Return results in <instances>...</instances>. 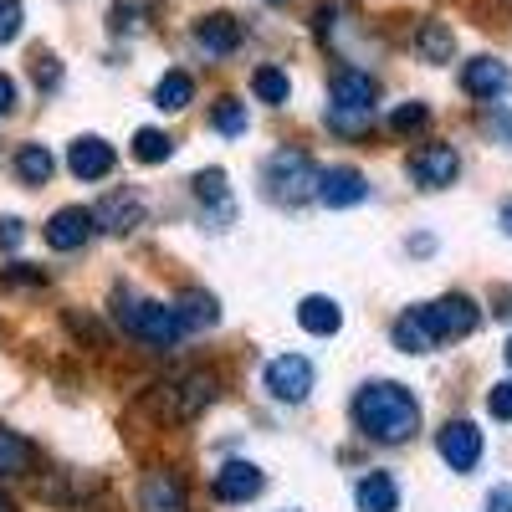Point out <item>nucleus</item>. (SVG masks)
Instances as JSON below:
<instances>
[{
	"label": "nucleus",
	"mask_w": 512,
	"mask_h": 512,
	"mask_svg": "<svg viewBox=\"0 0 512 512\" xmlns=\"http://www.w3.org/2000/svg\"><path fill=\"white\" fill-rule=\"evenodd\" d=\"M502 354H507V364H512V338H507V349H502Z\"/></svg>",
	"instance_id": "42"
},
{
	"label": "nucleus",
	"mask_w": 512,
	"mask_h": 512,
	"mask_svg": "<svg viewBox=\"0 0 512 512\" xmlns=\"http://www.w3.org/2000/svg\"><path fill=\"white\" fill-rule=\"evenodd\" d=\"M195 47H200L205 57H231V52L241 47V26H236V16H226V11L200 16V21H195Z\"/></svg>",
	"instance_id": "13"
},
{
	"label": "nucleus",
	"mask_w": 512,
	"mask_h": 512,
	"mask_svg": "<svg viewBox=\"0 0 512 512\" xmlns=\"http://www.w3.org/2000/svg\"><path fill=\"white\" fill-rule=\"evenodd\" d=\"M52 169H57V159L41 149V144H26V149L16 154V175H21L26 185H47V180H52Z\"/></svg>",
	"instance_id": "23"
},
{
	"label": "nucleus",
	"mask_w": 512,
	"mask_h": 512,
	"mask_svg": "<svg viewBox=\"0 0 512 512\" xmlns=\"http://www.w3.org/2000/svg\"><path fill=\"white\" fill-rule=\"evenodd\" d=\"M31 461H36L31 441L0 425V482H6V477H26V472H31Z\"/></svg>",
	"instance_id": "19"
},
{
	"label": "nucleus",
	"mask_w": 512,
	"mask_h": 512,
	"mask_svg": "<svg viewBox=\"0 0 512 512\" xmlns=\"http://www.w3.org/2000/svg\"><path fill=\"white\" fill-rule=\"evenodd\" d=\"M267 390H272V400H287V405L308 400V390H313V364H308L303 354H277V359L267 364Z\"/></svg>",
	"instance_id": "6"
},
{
	"label": "nucleus",
	"mask_w": 512,
	"mask_h": 512,
	"mask_svg": "<svg viewBox=\"0 0 512 512\" xmlns=\"http://www.w3.org/2000/svg\"><path fill=\"white\" fill-rule=\"evenodd\" d=\"M21 0H0V47H6V41H16L21 36Z\"/></svg>",
	"instance_id": "32"
},
{
	"label": "nucleus",
	"mask_w": 512,
	"mask_h": 512,
	"mask_svg": "<svg viewBox=\"0 0 512 512\" xmlns=\"http://www.w3.org/2000/svg\"><path fill=\"white\" fill-rule=\"evenodd\" d=\"M31 72H36L41 88H57V82H62V72H57V62H52V57H36V67H31Z\"/></svg>",
	"instance_id": "34"
},
{
	"label": "nucleus",
	"mask_w": 512,
	"mask_h": 512,
	"mask_svg": "<svg viewBox=\"0 0 512 512\" xmlns=\"http://www.w3.org/2000/svg\"><path fill=\"white\" fill-rule=\"evenodd\" d=\"M11 108H16V82H11L6 72H0V118H6Z\"/></svg>",
	"instance_id": "36"
},
{
	"label": "nucleus",
	"mask_w": 512,
	"mask_h": 512,
	"mask_svg": "<svg viewBox=\"0 0 512 512\" xmlns=\"http://www.w3.org/2000/svg\"><path fill=\"white\" fill-rule=\"evenodd\" d=\"M175 313H180L185 328H210V323L221 318V313H216V297H205V292H185Z\"/></svg>",
	"instance_id": "26"
},
{
	"label": "nucleus",
	"mask_w": 512,
	"mask_h": 512,
	"mask_svg": "<svg viewBox=\"0 0 512 512\" xmlns=\"http://www.w3.org/2000/svg\"><path fill=\"white\" fill-rule=\"evenodd\" d=\"M113 318H118V328H123V333L144 338V344H154V349H169V344H175V338L185 333V323H180V313H175V308H164V303H144V297H128V292H118V297H113Z\"/></svg>",
	"instance_id": "2"
},
{
	"label": "nucleus",
	"mask_w": 512,
	"mask_h": 512,
	"mask_svg": "<svg viewBox=\"0 0 512 512\" xmlns=\"http://www.w3.org/2000/svg\"><path fill=\"white\" fill-rule=\"evenodd\" d=\"M190 98H195V82H190L185 72H164V77H159L154 103H159L164 113H180V108H190Z\"/></svg>",
	"instance_id": "22"
},
{
	"label": "nucleus",
	"mask_w": 512,
	"mask_h": 512,
	"mask_svg": "<svg viewBox=\"0 0 512 512\" xmlns=\"http://www.w3.org/2000/svg\"><path fill=\"white\" fill-rule=\"evenodd\" d=\"M420 52H425V62H451V52H456L451 26L446 21H425L420 26Z\"/></svg>",
	"instance_id": "24"
},
{
	"label": "nucleus",
	"mask_w": 512,
	"mask_h": 512,
	"mask_svg": "<svg viewBox=\"0 0 512 512\" xmlns=\"http://www.w3.org/2000/svg\"><path fill=\"white\" fill-rule=\"evenodd\" d=\"M169 154H175V139L159 134V128H139L134 134V159L139 164H164Z\"/></svg>",
	"instance_id": "27"
},
{
	"label": "nucleus",
	"mask_w": 512,
	"mask_h": 512,
	"mask_svg": "<svg viewBox=\"0 0 512 512\" xmlns=\"http://www.w3.org/2000/svg\"><path fill=\"white\" fill-rule=\"evenodd\" d=\"M216 128H221V134H246V103H236V98H221L216 103Z\"/></svg>",
	"instance_id": "31"
},
{
	"label": "nucleus",
	"mask_w": 512,
	"mask_h": 512,
	"mask_svg": "<svg viewBox=\"0 0 512 512\" xmlns=\"http://www.w3.org/2000/svg\"><path fill=\"white\" fill-rule=\"evenodd\" d=\"M251 93L277 108V103H287L292 82H287V72H277V67H256V72H251Z\"/></svg>",
	"instance_id": "25"
},
{
	"label": "nucleus",
	"mask_w": 512,
	"mask_h": 512,
	"mask_svg": "<svg viewBox=\"0 0 512 512\" xmlns=\"http://www.w3.org/2000/svg\"><path fill=\"white\" fill-rule=\"evenodd\" d=\"M0 512H16V507H11V497H0Z\"/></svg>",
	"instance_id": "40"
},
{
	"label": "nucleus",
	"mask_w": 512,
	"mask_h": 512,
	"mask_svg": "<svg viewBox=\"0 0 512 512\" xmlns=\"http://www.w3.org/2000/svg\"><path fill=\"white\" fill-rule=\"evenodd\" d=\"M21 236H26V231H21V221H16V216L0 221V246H21Z\"/></svg>",
	"instance_id": "35"
},
{
	"label": "nucleus",
	"mask_w": 512,
	"mask_h": 512,
	"mask_svg": "<svg viewBox=\"0 0 512 512\" xmlns=\"http://www.w3.org/2000/svg\"><path fill=\"white\" fill-rule=\"evenodd\" d=\"M164 400H175V415L190 420L195 410H205L210 400H216V379L210 374H185L180 384H164Z\"/></svg>",
	"instance_id": "15"
},
{
	"label": "nucleus",
	"mask_w": 512,
	"mask_h": 512,
	"mask_svg": "<svg viewBox=\"0 0 512 512\" xmlns=\"http://www.w3.org/2000/svg\"><path fill=\"white\" fill-rule=\"evenodd\" d=\"M297 323H303L308 333H318V338H328V333L344 328V313H338L333 297H303V308H297Z\"/></svg>",
	"instance_id": "18"
},
{
	"label": "nucleus",
	"mask_w": 512,
	"mask_h": 512,
	"mask_svg": "<svg viewBox=\"0 0 512 512\" xmlns=\"http://www.w3.org/2000/svg\"><path fill=\"white\" fill-rule=\"evenodd\" d=\"M492 123H497V128H502V134H507V144H512V118H507V113H502V108H492Z\"/></svg>",
	"instance_id": "38"
},
{
	"label": "nucleus",
	"mask_w": 512,
	"mask_h": 512,
	"mask_svg": "<svg viewBox=\"0 0 512 512\" xmlns=\"http://www.w3.org/2000/svg\"><path fill=\"white\" fill-rule=\"evenodd\" d=\"M328 93H333V108H364L374 113V98H379V82L359 67H338L333 82H328Z\"/></svg>",
	"instance_id": "10"
},
{
	"label": "nucleus",
	"mask_w": 512,
	"mask_h": 512,
	"mask_svg": "<svg viewBox=\"0 0 512 512\" xmlns=\"http://www.w3.org/2000/svg\"><path fill=\"white\" fill-rule=\"evenodd\" d=\"M461 88L472 93V98H482V103H492V98H502V93L512 88V72H507V62H497V57H477V62H466Z\"/></svg>",
	"instance_id": "11"
},
{
	"label": "nucleus",
	"mask_w": 512,
	"mask_h": 512,
	"mask_svg": "<svg viewBox=\"0 0 512 512\" xmlns=\"http://www.w3.org/2000/svg\"><path fill=\"white\" fill-rule=\"evenodd\" d=\"M93 221H103L113 236H123V231H134V226L144 221V200H139V195H108V200L93 210Z\"/></svg>",
	"instance_id": "17"
},
{
	"label": "nucleus",
	"mask_w": 512,
	"mask_h": 512,
	"mask_svg": "<svg viewBox=\"0 0 512 512\" xmlns=\"http://www.w3.org/2000/svg\"><path fill=\"white\" fill-rule=\"evenodd\" d=\"M93 210H82V205H67V210H57V216L47 221V246L52 251H77L82 241L93 236Z\"/></svg>",
	"instance_id": "12"
},
{
	"label": "nucleus",
	"mask_w": 512,
	"mask_h": 512,
	"mask_svg": "<svg viewBox=\"0 0 512 512\" xmlns=\"http://www.w3.org/2000/svg\"><path fill=\"white\" fill-rule=\"evenodd\" d=\"M497 313H502V318H512V297H507V308H497Z\"/></svg>",
	"instance_id": "41"
},
{
	"label": "nucleus",
	"mask_w": 512,
	"mask_h": 512,
	"mask_svg": "<svg viewBox=\"0 0 512 512\" xmlns=\"http://www.w3.org/2000/svg\"><path fill=\"white\" fill-rule=\"evenodd\" d=\"M487 512H512V487H492V497H487Z\"/></svg>",
	"instance_id": "37"
},
{
	"label": "nucleus",
	"mask_w": 512,
	"mask_h": 512,
	"mask_svg": "<svg viewBox=\"0 0 512 512\" xmlns=\"http://www.w3.org/2000/svg\"><path fill=\"white\" fill-rule=\"evenodd\" d=\"M364 195H369V185H364V175H359L354 164H338V169H323V175H318V200L328 210H349Z\"/></svg>",
	"instance_id": "9"
},
{
	"label": "nucleus",
	"mask_w": 512,
	"mask_h": 512,
	"mask_svg": "<svg viewBox=\"0 0 512 512\" xmlns=\"http://www.w3.org/2000/svg\"><path fill=\"white\" fill-rule=\"evenodd\" d=\"M487 410H492V420H512V379H502V384L487 390Z\"/></svg>",
	"instance_id": "33"
},
{
	"label": "nucleus",
	"mask_w": 512,
	"mask_h": 512,
	"mask_svg": "<svg viewBox=\"0 0 512 512\" xmlns=\"http://www.w3.org/2000/svg\"><path fill=\"white\" fill-rule=\"evenodd\" d=\"M425 123H431V108H425V103H405V108L390 113V128H395V134H420Z\"/></svg>",
	"instance_id": "29"
},
{
	"label": "nucleus",
	"mask_w": 512,
	"mask_h": 512,
	"mask_svg": "<svg viewBox=\"0 0 512 512\" xmlns=\"http://www.w3.org/2000/svg\"><path fill=\"white\" fill-rule=\"evenodd\" d=\"M144 512H185L180 482H175V477H164V472H154V477L144 482Z\"/></svg>",
	"instance_id": "20"
},
{
	"label": "nucleus",
	"mask_w": 512,
	"mask_h": 512,
	"mask_svg": "<svg viewBox=\"0 0 512 512\" xmlns=\"http://www.w3.org/2000/svg\"><path fill=\"white\" fill-rule=\"evenodd\" d=\"M354 497H359V512H400V487L390 472H369L354 487Z\"/></svg>",
	"instance_id": "16"
},
{
	"label": "nucleus",
	"mask_w": 512,
	"mask_h": 512,
	"mask_svg": "<svg viewBox=\"0 0 512 512\" xmlns=\"http://www.w3.org/2000/svg\"><path fill=\"white\" fill-rule=\"evenodd\" d=\"M318 175H323V169H318L303 149H282V154L267 159V185H272V195L287 200V205L313 200V195H318Z\"/></svg>",
	"instance_id": "3"
},
{
	"label": "nucleus",
	"mask_w": 512,
	"mask_h": 512,
	"mask_svg": "<svg viewBox=\"0 0 512 512\" xmlns=\"http://www.w3.org/2000/svg\"><path fill=\"white\" fill-rule=\"evenodd\" d=\"M415 318L425 323V333H431V338H466V333H477V323H482L477 303H472V297H461V292L441 297V303L415 308Z\"/></svg>",
	"instance_id": "4"
},
{
	"label": "nucleus",
	"mask_w": 512,
	"mask_h": 512,
	"mask_svg": "<svg viewBox=\"0 0 512 512\" xmlns=\"http://www.w3.org/2000/svg\"><path fill=\"white\" fill-rule=\"evenodd\" d=\"M195 195H200V205H216V221H221V226L231 221V190H226L221 169H205V175H195Z\"/></svg>",
	"instance_id": "21"
},
{
	"label": "nucleus",
	"mask_w": 512,
	"mask_h": 512,
	"mask_svg": "<svg viewBox=\"0 0 512 512\" xmlns=\"http://www.w3.org/2000/svg\"><path fill=\"white\" fill-rule=\"evenodd\" d=\"M354 420H359L364 436H374L384 446H400V441H410L420 431V405H415V395L405 390V384L374 379L354 400Z\"/></svg>",
	"instance_id": "1"
},
{
	"label": "nucleus",
	"mask_w": 512,
	"mask_h": 512,
	"mask_svg": "<svg viewBox=\"0 0 512 512\" xmlns=\"http://www.w3.org/2000/svg\"><path fill=\"white\" fill-rule=\"evenodd\" d=\"M431 344H436V338L425 333V323H420L415 313L395 323V349H405V354H425V349H431Z\"/></svg>",
	"instance_id": "28"
},
{
	"label": "nucleus",
	"mask_w": 512,
	"mask_h": 512,
	"mask_svg": "<svg viewBox=\"0 0 512 512\" xmlns=\"http://www.w3.org/2000/svg\"><path fill=\"white\" fill-rule=\"evenodd\" d=\"M456 169H461V159L451 144H425L420 154H410V175L420 190H446L456 180Z\"/></svg>",
	"instance_id": "7"
},
{
	"label": "nucleus",
	"mask_w": 512,
	"mask_h": 512,
	"mask_svg": "<svg viewBox=\"0 0 512 512\" xmlns=\"http://www.w3.org/2000/svg\"><path fill=\"white\" fill-rule=\"evenodd\" d=\"M436 451H441V461L451 466V472H472V466L482 461V431L472 420H446L441 436H436Z\"/></svg>",
	"instance_id": "5"
},
{
	"label": "nucleus",
	"mask_w": 512,
	"mask_h": 512,
	"mask_svg": "<svg viewBox=\"0 0 512 512\" xmlns=\"http://www.w3.org/2000/svg\"><path fill=\"white\" fill-rule=\"evenodd\" d=\"M328 123L338 128V134H364V128L374 123V113H364V108H333L328 103Z\"/></svg>",
	"instance_id": "30"
},
{
	"label": "nucleus",
	"mask_w": 512,
	"mask_h": 512,
	"mask_svg": "<svg viewBox=\"0 0 512 512\" xmlns=\"http://www.w3.org/2000/svg\"><path fill=\"white\" fill-rule=\"evenodd\" d=\"M262 487H267V477L256 472L251 461H226L221 472H216V497L221 502H251Z\"/></svg>",
	"instance_id": "14"
},
{
	"label": "nucleus",
	"mask_w": 512,
	"mask_h": 512,
	"mask_svg": "<svg viewBox=\"0 0 512 512\" xmlns=\"http://www.w3.org/2000/svg\"><path fill=\"white\" fill-rule=\"evenodd\" d=\"M113 164H118V154H113V144H103L98 134H82V139L67 149V169H72L77 180H108Z\"/></svg>",
	"instance_id": "8"
},
{
	"label": "nucleus",
	"mask_w": 512,
	"mask_h": 512,
	"mask_svg": "<svg viewBox=\"0 0 512 512\" xmlns=\"http://www.w3.org/2000/svg\"><path fill=\"white\" fill-rule=\"evenodd\" d=\"M502 231H507V236H512V200H507V205H502Z\"/></svg>",
	"instance_id": "39"
}]
</instances>
